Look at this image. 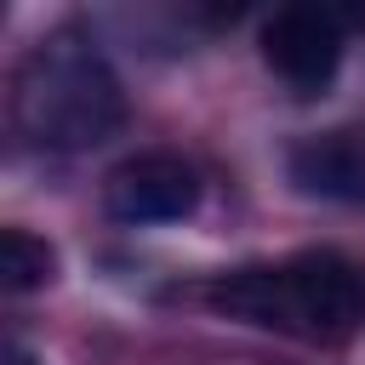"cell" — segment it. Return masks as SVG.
I'll use <instances>...</instances> for the list:
<instances>
[{
  "label": "cell",
  "mask_w": 365,
  "mask_h": 365,
  "mask_svg": "<svg viewBox=\"0 0 365 365\" xmlns=\"http://www.w3.org/2000/svg\"><path fill=\"white\" fill-rule=\"evenodd\" d=\"M11 131L34 148L80 154L125 125V91L108 57L80 29L40 34L11 68Z\"/></svg>",
  "instance_id": "cell-1"
},
{
  "label": "cell",
  "mask_w": 365,
  "mask_h": 365,
  "mask_svg": "<svg viewBox=\"0 0 365 365\" xmlns=\"http://www.w3.org/2000/svg\"><path fill=\"white\" fill-rule=\"evenodd\" d=\"M205 302L257 331L302 342H348L365 325V268L336 251H297L285 262H257L211 279Z\"/></svg>",
  "instance_id": "cell-2"
},
{
  "label": "cell",
  "mask_w": 365,
  "mask_h": 365,
  "mask_svg": "<svg viewBox=\"0 0 365 365\" xmlns=\"http://www.w3.org/2000/svg\"><path fill=\"white\" fill-rule=\"evenodd\" d=\"M200 205V177L182 154L171 148H143L125 154L108 177H103V211L114 222H177Z\"/></svg>",
  "instance_id": "cell-3"
},
{
  "label": "cell",
  "mask_w": 365,
  "mask_h": 365,
  "mask_svg": "<svg viewBox=\"0 0 365 365\" xmlns=\"http://www.w3.org/2000/svg\"><path fill=\"white\" fill-rule=\"evenodd\" d=\"M262 63L297 91L319 97L342 68V23L325 6H279L262 23Z\"/></svg>",
  "instance_id": "cell-4"
},
{
  "label": "cell",
  "mask_w": 365,
  "mask_h": 365,
  "mask_svg": "<svg viewBox=\"0 0 365 365\" xmlns=\"http://www.w3.org/2000/svg\"><path fill=\"white\" fill-rule=\"evenodd\" d=\"M285 171L302 194L365 211V125H331L291 143Z\"/></svg>",
  "instance_id": "cell-5"
},
{
  "label": "cell",
  "mask_w": 365,
  "mask_h": 365,
  "mask_svg": "<svg viewBox=\"0 0 365 365\" xmlns=\"http://www.w3.org/2000/svg\"><path fill=\"white\" fill-rule=\"evenodd\" d=\"M57 274V251L29 234V228H0V291L23 297V291H40L46 279Z\"/></svg>",
  "instance_id": "cell-6"
},
{
  "label": "cell",
  "mask_w": 365,
  "mask_h": 365,
  "mask_svg": "<svg viewBox=\"0 0 365 365\" xmlns=\"http://www.w3.org/2000/svg\"><path fill=\"white\" fill-rule=\"evenodd\" d=\"M0 365H40L29 348H17V342H6V354H0Z\"/></svg>",
  "instance_id": "cell-7"
}]
</instances>
